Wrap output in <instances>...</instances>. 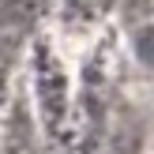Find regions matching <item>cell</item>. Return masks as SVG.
<instances>
[{
  "label": "cell",
  "mask_w": 154,
  "mask_h": 154,
  "mask_svg": "<svg viewBox=\"0 0 154 154\" xmlns=\"http://www.w3.org/2000/svg\"><path fill=\"white\" fill-rule=\"evenodd\" d=\"M34 72H38V98H42V113H45V120H49V124H57L60 113H64V98H68L64 72H60V64L53 60L49 49L38 53Z\"/></svg>",
  "instance_id": "6da1fadb"
},
{
  "label": "cell",
  "mask_w": 154,
  "mask_h": 154,
  "mask_svg": "<svg viewBox=\"0 0 154 154\" xmlns=\"http://www.w3.org/2000/svg\"><path fill=\"white\" fill-rule=\"evenodd\" d=\"M105 154H143V135H139V124L124 120V124H120L117 132L109 135V147H105Z\"/></svg>",
  "instance_id": "7a4b0ae2"
},
{
  "label": "cell",
  "mask_w": 154,
  "mask_h": 154,
  "mask_svg": "<svg viewBox=\"0 0 154 154\" xmlns=\"http://www.w3.org/2000/svg\"><path fill=\"white\" fill-rule=\"evenodd\" d=\"M135 57L154 72V23H150V26H143L139 34H135Z\"/></svg>",
  "instance_id": "3957f363"
}]
</instances>
